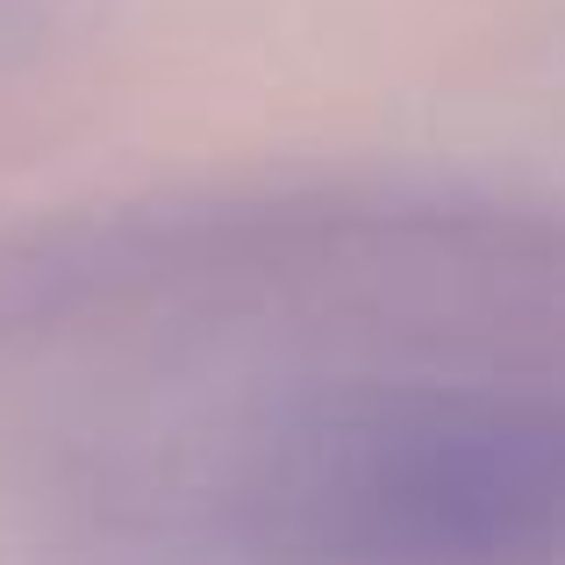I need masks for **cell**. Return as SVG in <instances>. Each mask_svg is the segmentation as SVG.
<instances>
[{
  "mask_svg": "<svg viewBox=\"0 0 565 565\" xmlns=\"http://www.w3.org/2000/svg\"><path fill=\"white\" fill-rule=\"evenodd\" d=\"M265 509L344 565H565V401H351L279 444Z\"/></svg>",
  "mask_w": 565,
  "mask_h": 565,
  "instance_id": "1",
  "label": "cell"
}]
</instances>
